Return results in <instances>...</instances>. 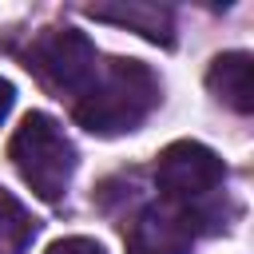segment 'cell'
Wrapping results in <instances>:
<instances>
[{
    "mask_svg": "<svg viewBox=\"0 0 254 254\" xmlns=\"http://www.w3.org/2000/svg\"><path fill=\"white\" fill-rule=\"evenodd\" d=\"M28 67L56 91L67 95H83L99 71L95 64V48L83 32L75 28H48L32 40L28 48Z\"/></svg>",
    "mask_w": 254,
    "mask_h": 254,
    "instance_id": "3",
    "label": "cell"
},
{
    "mask_svg": "<svg viewBox=\"0 0 254 254\" xmlns=\"http://www.w3.org/2000/svg\"><path fill=\"white\" fill-rule=\"evenodd\" d=\"M194 214L175 202L147 206L127 230V254H190Z\"/></svg>",
    "mask_w": 254,
    "mask_h": 254,
    "instance_id": "5",
    "label": "cell"
},
{
    "mask_svg": "<svg viewBox=\"0 0 254 254\" xmlns=\"http://www.w3.org/2000/svg\"><path fill=\"white\" fill-rule=\"evenodd\" d=\"M12 103H16V87H12L8 79H0V123H4V115L12 111Z\"/></svg>",
    "mask_w": 254,
    "mask_h": 254,
    "instance_id": "10",
    "label": "cell"
},
{
    "mask_svg": "<svg viewBox=\"0 0 254 254\" xmlns=\"http://www.w3.org/2000/svg\"><path fill=\"white\" fill-rule=\"evenodd\" d=\"M8 159L44 202L64 198V190L75 175V147L64 135V127L44 111H28L20 119V127L8 143Z\"/></svg>",
    "mask_w": 254,
    "mask_h": 254,
    "instance_id": "2",
    "label": "cell"
},
{
    "mask_svg": "<svg viewBox=\"0 0 254 254\" xmlns=\"http://www.w3.org/2000/svg\"><path fill=\"white\" fill-rule=\"evenodd\" d=\"M222 179H226L222 159L206 143H194V139L171 143L155 163V183H159L163 198L175 206H190V202L206 198L210 190L222 187Z\"/></svg>",
    "mask_w": 254,
    "mask_h": 254,
    "instance_id": "4",
    "label": "cell"
},
{
    "mask_svg": "<svg viewBox=\"0 0 254 254\" xmlns=\"http://www.w3.org/2000/svg\"><path fill=\"white\" fill-rule=\"evenodd\" d=\"M48 254H103V246L95 238H60L48 246Z\"/></svg>",
    "mask_w": 254,
    "mask_h": 254,
    "instance_id": "9",
    "label": "cell"
},
{
    "mask_svg": "<svg viewBox=\"0 0 254 254\" xmlns=\"http://www.w3.org/2000/svg\"><path fill=\"white\" fill-rule=\"evenodd\" d=\"M87 16L107 20V24H119V28H127V32H139V36L151 40V44H171V40H175V20H171V12L159 8V4H139V0L91 4Z\"/></svg>",
    "mask_w": 254,
    "mask_h": 254,
    "instance_id": "7",
    "label": "cell"
},
{
    "mask_svg": "<svg viewBox=\"0 0 254 254\" xmlns=\"http://www.w3.org/2000/svg\"><path fill=\"white\" fill-rule=\"evenodd\" d=\"M159 107V79L139 60H111L95 71L91 87L75 99V123L91 135L135 131Z\"/></svg>",
    "mask_w": 254,
    "mask_h": 254,
    "instance_id": "1",
    "label": "cell"
},
{
    "mask_svg": "<svg viewBox=\"0 0 254 254\" xmlns=\"http://www.w3.org/2000/svg\"><path fill=\"white\" fill-rule=\"evenodd\" d=\"M206 87L214 91V99H222L238 115H250L254 111V60L246 52L214 56V64L206 71Z\"/></svg>",
    "mask_w": 254,
    "mask_h": 254,
    "instance_id": "6",
    "label": "cell"
},
{
    "mask_svg": "<svg viewBox=\"0 0 254 254\" xmlns=\"http://www.w3.org/2000/svg\"><path fill=\"white\" fill-rule=\"evenodd\" d=\"M36 238V218L24 210L20 198H12L0 187V254H28Z\"/></svg>",
    "mask_w": 254,
    "mask_h": 254,
    "instance_id": "8",
    "label": "cell"
}]
</instances>
